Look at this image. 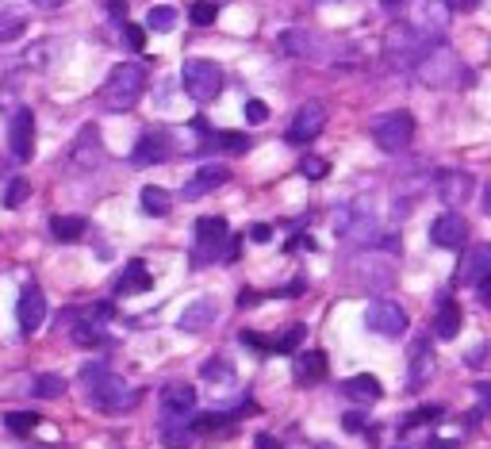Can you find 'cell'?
I'll return each mask as SVG.
<instances>
[{"label": "cell", "instance_id": "obj_38", "mask_svg": "<svg viewBox=\"0 0 491 449\" xmlns=\"http://www.w3.org/2000/svg\"><path fill=\"white\" fill-rule=\"evenodd\" d=\"M300 173L307 177V181H322V177L330 173V162H327V158H315V154H307V158L300 162Z\"/></svg>", "mask_w": 491, "mask_h": 449}, {"label": "cell", "instance_id": "obj_23", "mask_svg": "<svg viewBox=\"0 0 491 449\" xmlns=\"http://www.w3.org/2000/svg\"><path fill=\"white\" fill-rule=\"evenodd\" d=\"M227 177H230V170L227 165H204V170L192 177V181L185 185V196L192 200V196H208L212 188H219V185H227Z\"/></svg>", "mask_w": 491, "mask_h": 449}, {"label": "cell", "instance_id": "obj_52", "mask_svg": "<svg viewBox=\"0 0 491 449\" xmlns=\"http://www.w3.org/2000/svg\"><path fill=\"white\" fill-rule=\"evenodd\" d=\"M469 365L472 369H484V345H476V350L469 353Z\"/></svg>", "mask_w": 491, "mask_h": 449}, {"label": "cell", "instance_id": "obj_1", "mask_svg": "<svg viewBox=\"0 0 491 449\" xmlns=\"http://www.w3.org/2000/svg\"><path fill=\"white\" fill-rule=\"evenodd\" d=\"M81 380L88 388V403L100 407V412H123V407H135L138 403V392L127 388L120 377L108 373L104 362H93L81 369Z\"/></svg>", "mask_w": 491, "mask_h": 449}, {"label": "cell", "instance_id": "obj_55", "mask_svg": "<svg viewBox=\"0 0 491 449\" xmlns=\"http://www.w3.org/2000/svg\"><path fill=\"white\" fill-rule=\"evenodd\" d=\"M31 4H38V8H58L62 0H31Z\"/></svg>", "mask_w": 491, "mask_h": 449}, {"label": "cell", "instance_id": "obj_59", "mask_svg": "<svg viewBox=\"0 0 491 449\" xmlns=\"http://www.w3.org/2000/svg\"><path fill=\"white\" fill-rule=\"evenodd\" d=\"M395 449H407V445H395Z\"/></svg>", "mask_w": 491, "mask_h": 449}, {"label": "cell", "instance_id": "obj_43", "mask_svg": "<svg viewBox=\"0 0 491 449\" xmlns=\"http://www.w3.org/2000/svg\"><path fill=\"white\" fill-rule=\"evenodd\" d=\"M28 188H31V185L23 181V177H16V181L8 185V192H4V208H20V204L28 200Z\"/></svg>", "mask_w": 491, "mask_h": 449}, {"label": "cell", "instance_id": "obj_27", "mask_svg": "<svg viewBox=\"0 0 491 449\" xmlns=\"http://www.w3.org/2000/svg\"><path fill=\"white\" fill-rule=\"evenodd\" d=\"M50 235L58 242H81L88 235V223L81 215H54V220H50Z\"/></svg>", "mask_w": 491, "mask_h": 449}, {"label": "cell", "instance_id": "obj_3", "mask_svg": "<svg viewBox=\"0 0 491 449\" xmlns=\"http://www.w3.org/2000/svg\"><path fill=\"white\" fill-rule=\"evenodd\" d=\"M411 73H415L422 85L442 88V85H457L461 73H464V66H461V58H457L445 43H434V46L415 62V70H411Z\"/></svg>", "mask_w": 491, "mask_h": 449}, {"label": "cell", "instance_id": "obj_50", "mask_svg": "<svg viewBox=\"0 0 491 449\" xmlns=\"http://www.w3.org/2000/svg\"><path fill=\"white\" fill-rule=\"evenodd\" d=\"M254 442H257V449H280V442L273 438V434H257Z\"/></svg>", "mask_w": 491, "mask_h": 449}, {"label": "cell", "instance_id": "obj_14", "mask_svg": "<svg viewBox=\"0 0 491 449\" xmlns=\"http://www.w3.org/2000/svg\"><path fill=\"white\" fill-rule=\"evenodd\" d=\"M430 242L442 250H461L464 242H469V223H464L461 212H445L437 215V220L430 223Z\"/></svg>", "mask_w": 491, "mask_h": 449}, {"label": "cell", "instance_id": "obj_44", "mask_svg": "<svg viewBox=\"0 0 491 449\" xmlns=\"http://www.w3.org/2000/svg\"><path fill=\"white\" fill-rule=\"evenodd\" d=\"M123 28V38L131 50H146V28H138V23H120Z\"/></svg>", "mask_w": 491, "mask_h": 449}, {"label": "cell", "instance_id": "obj_30", "mask_svg": "<svg viewBox=\"0 0 491 449\" xmlns=\"http://www.w3.org/2000/svg\"><path fill=\"white\" fill-rule=\"evenodd\" d=\"M162 442L165 449H188L192 434L185 430V419H162Z\"/></svg>", "mask_w": 491, "mask_h": 449}, {"label": "cell", "instance_id": "obj_12", "mask_svg": "<svg viewBox=\"0 0 491 449\" xmlns=\"http://www.w3.org/2000/svg\"><path fill=\"white\" fill-rule=\"evenodd\" d=\"M8 150L16 162H31L35 154V115L31 108H16L8 123Z\"/></svg>", "mask_w": 491, "mask_h": 449}, {"label": "cell", "instance_id": "obj_49", "mask_svg": "<svg viewBox=\"0 0 491 449\" xmlns=\"http://www.w3.org/2000/svg\"><path fill=\"white\" fill-rule=\"evenodd\" d=\"M108 16L123 23V16H127V0H108Z\"/></svg>", "mask_w": 491, "mask_h": 449}, {"label": "cell", "instance_id": "obj_4", "mask_svg": "<svg viewBox=\"0 0 491 449\" xmlns=\"http://www.w3.org/2000/svg\"><path fill=\"white\" fill-rule=\"evenodd\" d=\"M434 43H426L422 35H415L407 23H392L384 35V58L392 70H415V62L430 50Z\"/></svg>", "mask_w": 491, "mask_h": 449}, {"label": "cell", "instance_id": "obj_53", "mask_svg": "<svg viewBox=\"0 0 491 449\" xmlns=\"http://www.w3.org/2000/svg\"><path fill=\"white\" fill-rule=\"evenodd\" d=\"M476 292H480V300L487 303V300H491V277H487V280H480V285H476Z\"/></svg>", "mask_w": 491, "mask_h": 449}, {"label": "cell", "instance_id": "obj_20", "mask_svg": "<svg viewBox=\"0 0 491 449\" xmlns=\"http://www.w3.org/2000/svg\"><path fill=\"white\" fill-rule=\"evenodd\" d=\"M487 277H491V246H472L469 258H464V265H461L457 280H461V285H472L476 288Z\"/></svg>", "mask_w": 491, "mask_h": 449}, {"label": "cell", "instance_id": "obj_24", "mask_svg": "<svg viewBox=\"0 0 491 449\" xmlns=\"http://www.w3.org/2000/svg\"><path fill=\"white\" fill-rule=\"evenodd\" d=\"M461 323H464L461 303H454V300L437 303V312H434V335L437 338H457L461 335Z\"/></svg>", "mask_w": 491, "mask_h": 449}, {"label": "cell", "instance_id": "obj_39", "mask_svg": "<svg viewBox=\"0 0 491 449\" xmlns=\"http://www.w3.org/2000/svg\"><path fill=\"white\" fill-rule=\"evenodd\" d=\"M4 422H8L12 434H31V430L38 427V415H31V412H12V415H4Z\"/></svg>", "mask_w": 491, "mask_h": 449}, {"label": "cell", "instance_id": "obj_6", "mask_svg": "<svg viewBox=\"0 0 491 449\" xmlns=\"http://www.w3.org/2000/svg\"><path fill=\"white\" fill-rule=\"evenodd\" d=\"M372 143H377L384 154H404L411 146V138H415V120H411V112H384L372 120Z\"/></svg>", "mask_w": 491, "mask_h": 449}, {"label": "cell", "instance_id": "obj_10", "mask_svg": "<svg viewBox=\"0 0 491 449\" xmlns=\"http://www.w3.org/2000/svg\"><path fill=\"white\" fill-rule=\"evenodd\" d=\"M227 235H230V230H227L223 215H204V220H196V250H192V265L219 262Z\"/></svg>", "mask_w": 491, "mask_h": 449}, {"label": "cell", "instance_id": "obj_19", "mask_svg": "<svg viewBox=\"0 0 491 449\" xmlns=\"http://www.w3.org/2000/svg\"><path fill=\"white\" fill-rule=\"evenodd\" d=\"M215 319H219V307H215V300H212V296H200L196 303H188L185 312H180V330H188V335H196V330L212 327Z\"/></svg>", "mask_w": 491, "mask_h": 449}, {"label": "cell", "instance_id": "obj_41", "mask_svg": "<svg viewBox=\"0 0 491 449\" xmlns=\"http://www.w3.org/2000/svg\"><path fill=\"white\" fill-rule=\"evenodd\" d=\"M219 146H223L227 154H246L250 150V138H246L242 131H219Z\"/></svg>", "mask_w": 491, "mask_h": 449}, {"label": "cell", "instance_id": "obj_29", "mask_svg": "<svg viewBox=\"0 0 491 449\" xmlns=\"http://www.w3.org/2000/svg\"><path fill=\"white\" fill-rule=\"evenodd\" d=\"M138 200H142V212H146V215H158V220H162V215H170V208H173V196H170L165 188H158V185H146Z\"/></svg>", "mask_w": 491, "mask_h": 449}, {"label": "cell", "instance_id": "obj_46", "mask_svg": "<svg viewBox=\"0 0 491 449\" xmlns=\"http://www.w3.org/2000/svg\"><path fill=\"white\" fill-rule=\"evenodd\" d=\"M238 338H242V345H254V350H265V353H269V350H273V342H265L262 335H254V330H242V335H238Z\"/></svg>", "mask_w": 491, "mask_h": 449}, {"label": "cell", "instance_id": "obj_25", "mask_svg": "<svg viewBox=\"0 0 491 449\" xmlns=\"http://www.w3.org/2000/svg\"><path fill=\"white\" fill-rule=\"evenodd\" d=\"M315 46H319V35L304 31V28H292L280 35V50L292 58H315Z\"/></svg>", "mask_w": 491, "mask_h": 449}, {"label": "cell", "instance_id": "obj_7", "mask_svg": "<svg viewBox=\"0 0 491 449\" xmlns=\"http://www.w3.org/2000/svg\"><path fill=\"white\" fill-rule=\"evenodd\" d=\"M449 20H454L449 0H411L407 28L415 31V35H422L426 43H437V38L449 31Z\"/></svg>", "mask_w": 491, "mask_h": 449}, {"label": "cell", "instance_id": "obj_54", "mask_svg": "<svg viewBox=\"0 0 491 449\" xmlns=\"http://www.w3.org/2000/svg\"><path fill=\"white\" fill-rule=\"evenodd\" d=\"M426 449H457V442H430Z\"/></svg>", "mask_w": 491, "mask_h": 449}, {"label": "cell", "instance_id": "obj_11", "mask_svg": "<svg viewBox=\"0 0 491 449\" xmlns=\"http://www.w3.org/2000/svg\"><path fill=\"white\" fill-rule=\"evenodd\" d=\"M100 162H104V143H100V131L93 123H85L81 131H77V143L70 146V165L77 173H93L100 170Z\"/></svg>", "mask_w": 491, "mask_h": 449}, {"label": "cell", "instance_id": "obj_47", "mask_svg": "<svg viewBox=\"0 0 491 449\" xmlns=\"http://www.w3.org/2000/svg\"><path fill=\"white\" fill-rule=\"evenodd\" d=\"M342 427H345V430H350V434H361V430H365V427H369V422H365V415H357V412H350V415H342Z\"/></svg>", "mask_w": 491, "mask_h": 449}, {"label": "cell", "instance_id": "obj_26", "mask_svg": "<svg viewBox=\"0 0 491 449\" xmlns=\"http://www.w3.org/2000/svg\"><path fill=\"white\" fill-rule=\"evenodd\" d=\"M342 392L350 395L354 403H377L380 395H384L380 380H377V377H369V373H361V377H350V380L342 384Z\"/></svg>", "mask_w": 491, "mask_h": 449}, {"label": "cell", "instance_id": "obj_58", "mask_svg": "<svg viewBox=\"0 0 491 449\" xmlns=\"http://www.w3.org/2000/svg\"><path fill=\"white\" fill-rule=\"evenodd\" d=\"M312 449H334V445H330V442H319V445H312Z\"/></svg>", "mask_w": 491, "mask_h": 449}, {"label": "cell", "instance_id": "obj_18", "mask_svg": "<svg viewBox=\"0 0 491 449\" xmlns=\"http://www.w3.org/2000/svg\"><path fill=\"white\" fill-rule=\"evenodd\" d=\"M434 373V353H430V338H415V345H411V369H407V384L411 388H422L426 380H430Z\"/></svg>", "mask_w": 491, "mask_h": 449}, {"label": "cell", "instance_id": "obj_16", "mask_svg": "<svg viewBox=\"0 0 491 449\" xmlns=\"http://www.w3.org/2000/svg\"><path fill=\"white\" fill-rule=\"evenodd\" d=\"M16 319H20V330L23 335H35L46 319V296L38 292L35 285H28L20 292V303H16Z\"/></svg>", "mask_w": 491, "mask_h": 449}, {"label": "cell", "instance_id": "obj_57", "mask_svg": "<svg viewBox=\"0 0 491 449\" xmlns=\"http://www.w3.org/2000/svg\"><path fill=\"white\" fill-rule=\"evenodd\" d=\"M395 4H404V0H384V8H395Z\"/></svg>", "mask_w": 491, "mask_h": 449}, {"label": "cell", "instance_id": "obj_22", "mask_svg": "<svg viewBox=\"0 0 491 449\" xmlns=\"http://www.w3.org/2000/svg\"><path fill=\"white\" fill-rule=\"evenodd\" d=\"M131 158H135V165H158V162H165V158H170V138H165V135H154V131L142 135L138 143H135Z\"/></svg>", "mask_w": 491, "mask_h": 449}, {"label": "cell", "instance_id": "obj_21", "mask_svg": "<svg viewBox=\"0 0 491 449\" xmlns=\"http://www.w3.org/2000/svg\"><path fill=\"white\" fill-rule=\"evenodd\" d=\"M150 288H154V277H150V269L142 265V262H127L123 273L115 277V292H120V296H131V292H150Z\"/></svg>", "mask_w": 491, "mask_h": 449}, {"label": "cell", "instance_id": "obj_2", "mask_svg": "<svg viewBox=\"0 0 491 449\" xmlns=\"http://www.w3.org/2000/svg\"><path fill=\"white\" fill-rule=\"evenodd\" d=\"M142 93H146V70L138 66V62H120L108 81L100 85V104H104L108 112H131Z\"/></svg>", "mask_w": 491, "mask_h": 449}, {"label": "cell", "instance_id": "obj_9", "mask_svg": "<svg viewBox=\"0 0 491 449\" xmlns=\"http://www.w3.org/2000/svg\"><path fill=\"white\" fill-rule=\"evenodd\" d=\"M334 227H338V235L354 238V242H377V235H380L377 215H372V208H365V200L345 204V208L334 215Z\"/></svg>", "mask_w": 491, "mask_h": 449}, {"label": "cell", "instance_id": "obj_34", "mask_svg": "<svg viewBox=\"0 0 491 449\" xmlns=\"http://www.w3.org/2000/svg\"><path fill=\"white\" fill-rule=\"evenodd\" d=\"M304 335H307V327H304V323H292V327L273 342V350H277V353H295V350H300V342H304Z\"/></svg>", "mask_w": 491, "mask_h": 449}, {"label": "cell", "instance_id": "obj_15", "mask_svg": "<svg viewBox=\"0 0 491 449\" xmlns=\"http://www.w3.org/2000/svg\"><path fill=\"white\" fill-rule=\"evenodd\" d=\"M472 188H476V181H472V173H464V170H445V173H437V200H442L449 212L461 208V204H469Z\"/></svg>", "mask_w": 491, "mask_h": 449}, {"label": "cell", "instance_id": "obj_13", "mask_svg": "<svg viewBox=\"0 0 491 449\" xmlns=\"http://www.w3.org/2000/svg\"><path fill=\"white\" fill-rule=\"evenodd\" d=\"M322 127H327V108H322L319 100H312V104H304L300 112H295V120L288 127V143L292 146L315 143V138L322 135Z\"/></svg>", "mask_w": 491, "mask_h": 449}, {"label": "cell", "instance_id": "obj_33", "mask_svg": "<svg viewBox=\"0 0 491 449\" xmlns=\"http://www.w3.org/2000/svg\"><path fill=\"white\" fill-rule=\"evenodd\" d=\"M28 31V20L20 16V12H0V43H12V38H20Z\"/></svg>", "mask_w": 491, "mask_h": 449}, {"label": "cell", "instance_id": "obj_17", "mask_svg": "<svg viewBox=\"0 0 491 449\" xmlns=\"http://www.w3.org/2000/svg\"><path fill=\"white\" fill-rule=\"evenodd\" d=\"M196 407V388L192 384H165L162 388V419H188Z\"/></svg>", "mask_w": 491, "mask_h": 449}, {"label": "cell", "instance_id": "obj_45", "mask_svg": "<svg viewBox=\"0 0 491 449\" xmlns=\"http://www.w3.org/2000/svg\"><path fill=\"white\" fill-rule=\"evenodd\" d=\"M242 115H246V120H250V123H265V120H269V108H265V100H246Z\"/></svg>", "mask_w": 491, "mask_h": 449}, {"label": "cell", "instance_id": "obj_42", "mask_svg": "<svg viewBox=\"0 0 491 449\" xmlns=\"http://www.w3.org/2000/svg\"><path fill=\"white\" fill-rule=\"evenodd\" d=\"M437 415H442V407H419V412H411L407 422L399 430H411V427H426V422H437Z\"/></svg>", "mask_w": 491, "mask_h": 449}, {"label": "cell", "instance_id": "obj_32", "mask_svg": "<svg viewBox=\"0 0 491 449\" xmlns=\"http://www.w3.org/2000/svg\"><path fill=\"white\" fill-rule=\"evenodd\" d=\"M146 28H150V31H162V35L173 31V28H177V12H173L170 4L150 8V12H146Z\"/></svg>", "mask_w": 491, "mask_h": 449}, {"label": "cell", "instance_id": "obj_35", "mask_svg": "<svg viewBox=\"0 0 491 449\" xmlns=\"http://www.w3.org/2000/svg\"><path fill=\"white\" fill-rule=\"evenodd\" d=\"M73 342L77 345H104V330H100V323H77L73 327Z\"/></svg>", "mask_w": 491, "mask_h": 449}, {"label": "cell", "instance_id": "obj_48", "mask_svg": "<svg viewBox=\"0 0 491 449\" xmlns=\"http://www.w3.org/2000/svg\"><path fill=\"white\" fill-rule=\"evenodd\" d=\"M250 238H254V242H269V238H273V227L254 223V227H250Z\"/></svg>", "mask_w": 491, "mask_h": 449}, {"label": "cell", "instance_id": "obj_40", "mask_svg": "<svg viewBox=\"0 0 491 449\" xmlns=\"http://www.w3.org/2000/svg\"><path fill=\"white\" fill-rule=\"evenodd\" d=\"M215 430H227V415H200L192 419V434H215Z\"/></svg>", "mask_w": 491, "mask_h": 449}, {"label": "cell", "instance_id": "obj_36", "mask_svg": "<svg viewBox=\"0 0 491 449\" xmlns=\"http://www.w3.org/2000/svg\"><path fill=\"white\" fill-rule=\"evenodd\" d=\"M188 16H192L196 28H212L215 16H219V8H215V0H196V4L188 8Z\"/></svg>", "mask_w": 491, "mask_h": 449}, {"label": "cell", "instance_id": "obj_37", "mask_svg": "<svg viewBox=\"0 0 491 449\" xmlns=\"http://www.w3.org/2000/svg\"><path fill=\"white\" fill-rule=\"evenodd\" d=\"M204 380H235V365L227 357H215V362H204Z\"/></svg>", "mask_w": 491, "mask_h": 449}, {"label": "cell", "instance_id": "obj_5", "mask_svg": "<svg viewBox=\"0 0 491 449\" xmlns=\"http://www.w3.org/2000/svg\"><path fill=\"white\" fill-rule=\"evenodd\" d=\"M180 85H185V93L196 100V104H212V100L223 93V70L208 58H188L185 70H180Z\"/></svg>", "mask_w": 491, "mask_h": 449}, {"label": "cell", "instance_id": "obj_28", "mask_svg": "<svg viewBox=\"0 0 491 449\" xmlns=\"http://www.w3.org/2000/svg\"><path fill=\"white\" fill-rule=\"evenodd\" d=\"M295 377L300 380H322L327 377V353L322 350H307L295 357Z\"/></svg>", "mask_w": 491, "mask_h": 449}, {"label": "cell", "instance_id": "obj_51", "mask_svg": "<svg viewBox=\"0 0 491 449\" xmlns=\"http://www.w3.org/2000/svg\"><path fill=\"white\" fill-rule=\"evenodd\" d=\"M254 303H257V292L254 288H242L238 292V307H254Z\"/></svg>", "mask_w": 491, "mask_h": 449}, {"label": "cell", "instance_id": "obj_56", "mask_svg": "<svg viewBox=\"0 0 491 449\" xmlns=\"http://www.w3.org/2000/svg\"><path fill=\"white\" fill-rule=\"evenodd\" d=\"M454 4H457V8H476L480 0H454Z\"/></svg>", "mask_w": 491, "mask_h": 449}, {"label": "cell", "instance_id": "obj_31", "mask_svg": "<svg viewBox=\"0 0 491 449\" xmlns=\"http://www.w3.org/2000/svg\"><path fill=\"white\" fill-rule=\"evenodd\" d=\"M38 400H58L62 392H66V380H62L58 373H43V377H35V388H31Z\"/></svg>", "mask_w": 491, "mask_h": 449}, {"label": "cell", "instance_id": "obj_8", "mask_svg": "<svg viewBox=\"0 0 491 449\" xmlns=\"http://www.w3.org/2000/svg\"><path fill=\"white\" fill-rule=\"evenodd\" d=\"M407 323H411L407 312L395 300H387V296L372 300L369 312H365V327L372 330V335H380V338H404L407 335Z\"/></svg>", "mask_w": 491, "mask_h": 449}]
</instances>
